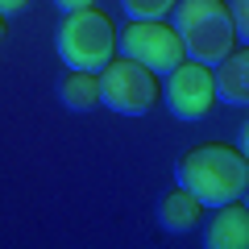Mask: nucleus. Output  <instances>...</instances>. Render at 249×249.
<instances>
[{
    "label": "nucleus",
    "instance_id": "1",
    "mask_svg": "<svg viewBox=\"0 0 249 249\" xmlns=\"http://www.w3.org/2000/svg\"><path fill=\"white\" fill-rule=\"evenodd\" d=\"M175 183L199 199L204 208H220L229 199H245L249 158L237 145H196L175 166Z\"/></svg>",
    "mask_w": 249,
    "mask_h": 249
},
{
    "label": "nucleus",
    "instance_id": "2",
    "mask_svg": "<svg viewBox=\"0 0 249 249\" xmlns=\"http://www.w3.org/2000/svg\"><path fill=\"white\" fill-rule=\"evenodd\" d=\"M54 50L67 62V71H104L116 58V25L104 9H75L62 13V25L54 34Z\"/></svg>",
    "mask_w": 249,
    "mask_h": 249
},
{
    "label": "nucleus",
    "instance_id": "3",
    "mask_svg": "<svg viewBox=\"0 0 249 249\" xmlns=\"http://www.w3.org/2000/svg\"><path fill=\"white\" fill-rule=\"evenodd\" d=\"M170 13H175V34L183 42L187 58L204 62V67H216L237 46L232 17H229L224 0H175Z\"/></svg>",
    "mask_w": 249,
    "mask_h": 249
},
{
    "label": "nucleus",
    "instance_id": "4",
    "mask_svg": "<svg viewBox=\"0 0 249 249\" xmlns=\"http://www.w3.org/2000/svg\"><path fill=\"white\" fill-rule=\"evenodd\" d=\"M100 104L121 116H145L158 104V75L121 54L100 71Z\"/></svg>",
    "mask_w": 249,
    "mask_h": 249
},
{
    "label": "nucleus",
    "instance_id": "5",
    "mask_svg": "<svg viewBox=\"0 0 249 249\" xmlns=\"http://www.w3.org/2000/svg\"><path fill=\"white\" fill-rule=\"evenodd\" d=\"M116 50H121L124 58L150 67L154 75H170L178 62L187 58L175 25H166L162 17H154V21H129V29L116 34Z\"/></svg>",
    "mask_w": 249,
    "mask_h": 249
},
{
    "label": "nucleus",
    "instance_id": "6",
    "mask_svg": "<svg viewBox=\"0 0 249 249\" xmlns=\"http://www.w3.org/2000/svg\"><path fill=\"white\" fill-rule=\"evenodd\" d=\"M216 104V88H212V71L196 58H183L175 71L166 75V112L175 121L191 124L204 121Z\"/></svg>",
    "mask_w": 249,
    "mask_h": 249
},
{
    "label": "nucleus",
    "instance_id": "7",
    "mask_svg": "<svg viewBox=\"0 0 249 249\" xmlns=\"http://www.w3.org/2000/svg\"><path fill=\"white\" fill-rule=\"evenodd\" d=\"M212 88H216V100L232 108H245L249 104V46H232L212 71Z\"/></svg>",
    "mask_w": 249,
    "mask_h": 249
},
{
    "label": "nucleus",
    "instance_id": "8",
    "mask_svg": "<svg viewBox=\"0 0 249 249\" xmlns=\"http://www.w3.org/2000/svg\"><path fill=\"white\" fill-rule=\"evenodd\" d=\"M204 245L208 249H245L249 245V208H245V199L220 204V212L208 220Z\"/></svg>",
    "mask_w": 249,
    "mask_h": 249
},
{
    "label": "nucleus",
    "instance_id": "9",
    "mask_svg": "<svg viewBox=\"0 0 249 249\" xmlns=\"http://www.w3.org/2000/svg\"><path fill=\"white\" fill-rule=\"evenodd\" d=\"M199 216H204V204L191 191H183L178 183H175V191H166L158 199V224L166 232H191L199 224Z\"/></svg>",
    "mask_w": 249,
    "mask_h": 249
},
{
    "label": "nucleus",
    "instance_id": "10",
    "mask_svg": "<svg viewBox=\"0 0 249 249\" xmlns=\"http://www.w3.org/2000/svg\"><path fill=\"white\" fill-rule=\"evenodd\" d=\"M58 100L71 112H91L100 108V75L96 71H71L58 83Z\"/></svg>",
    "mask_w": 249,
    "mask_h": 249
},
{
    "label": "nucleus",
    "instance_id": "11",
    "mask_svg": "<svg viewBox=\"0 0 249 249\" xmlns=\"http://www.w3.org/2000/svg\"><path fill=\"white\" fill-rule=\"evenodd\" d=\"M121 9L129 13V21H154V17H166L175 9V0H121Z\"/></svg>",
    "mask_w": 249,
    "mask_h": 249
},
{
    "label": "nucleus",
    "instance_id": "12",
    "mask_svg": "<svg viewBox=\"0 0 249 249\" xmlns=\"http://www.w3.org/2000/svg\"><path fill=\"white\" fill-rule=\"evenodd\" d=\"M229 4V17H232V34L237 42H249V0H224Z\"/></svg>",
    "mask_w": 249,
    "mask_h": 249
},
{
    "label": "nucleus",
    "instance_id": "13",
    "mask_svg": "<svg viewBox=\"0 0 249 249\" xmlns=\"http://www.w3.org/2000/svg\"><path fill=\"white\" fill-rule=\"evenodd\" d=\"M29 4H34V0H0V13H4V17H21Z\"/></svg>",
    "mask_w": 249,
    "mask_h": 249
},
{
    "label": "nucleus",
    "instance_id": "14",
    "mask_svg": "<svg viewBox=\"0 0 249 249\" xmlns=\"http://www.w3.org/2000/svg\"><path fill=\"white\" fill-rule=\"evenodd\" d=\"M96 0H54V9H62V13H75V9H91Z\"/></svg>",
    "mask_w": 249,
    "mask_h": 249
},
{
    "label": "nucleus",
    "instance_id": "15",
    "mask_svg": "<svg viewBox=\"0 0 249 249\" xmlns=\"http://www.w3.org/2000/svg\"><path fill=\"white\" fill-rule=\"evenodd\" d=\"M237 150H249V129H245V124L237 129Z\"/></svg>",
    "mask_w": 249,
    "mask_h": 249
},
{
    "label": "nucleus",
    "instance_id": "16",
    "mask_svg": "<svg viewBox=\"0 0 249 249\" xmlns=\"http://www.w3.org/2000/svg\"><path fill=\"white\" fill-rule=\"evenodd\" d=\"M0 37H4V13H0Z\"/></svg>",
    "mask_w": 249,
    "mask_h": 249
}]
</instances>
